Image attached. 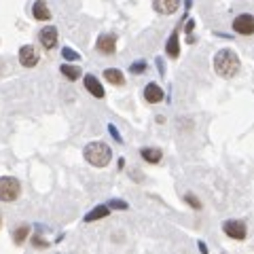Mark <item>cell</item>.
<instances>
[{"mask_svg":"<svg viewBox=\"0 0 254 254\" xmlns=\"http://www.w3.org/2000/svg\"><path fill=\"white\" fill-rule=\"evenodd\" d=\"M214 70L222 78H231L240 72V58L231 49H220L214 55Z\"/></svg>","mask_w":254,"mask_h":254,"instance_id":"cell-1","label":"cell"},{"mask_svg":"<svg viewBox=\"0 0 254 254\" xmlns=\"http://www.w3.org/2000/svg\"><path fill=\"white\" fill-rule=\"evenodd\" d=\"M83 155L87 159V163H91L93 168H106L110 159H113V150L104 142H91V144L85 146Z\"/></svg>","mask_w":254,"mask_h":254,"instance_id":"cell-2","label":"cell"},{"mask_svg":"<svg viewBox=\"0 0 254 254\" xmlns=\"http://www.w3.org/2000/svg\"><path fill=\"white\" fill-rule=\"evenodd\" d=\"M21 193V185L17 178L4 176L0 178V201H15Z\"/></svg>","mask_w":254,"mask_h":254,"instance_id":"cell-3","label":"cell"},{"mask_svg":"<svg viewBox=\"0 0 254 254\" xmlns=\"http://www.w3.org/2000/svg\"><path fill=\"white\" fill-rule=\"evenodd\" d=\"M233 30L237 32V34H244V36H250L254 34V15H237L235 21H233Z\"/></svg>","mask_w":254,"mask_h":254,"instance_id":"cell-4","label":"cell"},{"mask_svg":"<svg viewBox=\"0 0 254 254\" xmlns=\"http://www.w3.org/2000/svg\"><path fill=\"white\" fill-rule=\"evenodd\" d=\"M225 233L231 237V240H237V242H242V240H246V222H242V220H227L225 222Z\"/></svg>","mask_w":254,"mask_h":254,"instance_id":"cell-5","label":"cell"},{"mask_svg":"<svg viewBox=\"0 0 254 254\" xmlns=\"http://www.w3.org/2000/svg\"><path fill=\"white\" fill-rule=\"evenodd\" d=\"M95 49L104 55H113L117 51V36L115 34H102L95 43Z\"/></svg>","mask_w":254,"mask_h":254,"instance_id":"cell-6","label":"cell"},{"mask_svg":"<svg viewBox=\"0 0 254 254\" xmlns=\"http://www.w3.org/2000/svg\"><path fill=\"white\" fill-rule=\"evenodd\" d=\"M19 62H21V66H26V68H34L38 64V53H36L34 47L23 45L19 49Z\"/></svg>","mask_w":254,"mask_h":254,"instance_id":"cell-7","label":"cell"},{"mask_svg":"<svg viewBox=\"0 0 254 254\" xmlns=\"http://www.w3.org/2000/svg\"><path fill=\"white\" fill-rule=\"evenodd\" d=\"M38 38H41V45L45 47V49H55V45H58V30H55L53 26H45L41 30V34H38Z\"/></svg>","mask_w":254,"mask_h":254,"instance_id":"cell-8","label":"cell"},{"mask_svg":"<svg viewBox=\"0 0 254 254\" xmlns=\"http://www.w3.org/2000/svg\"><path fill=\"white\" fill-rule=\"evenodd\" d=\"M153 6H155L157 13H161V15H172V13L178 11L180 0H155Z\"/></svg>","mask_w":254,"mask_h":254,"instance_id":"cell-9","label":"cell"},{"mask_svg":"<svg viewBox=\"0 0 254 254\" xmlns=\"http://www.w3.org/2000/svg\"><path fill=\"white\" fill-rule=\"evenodd\" d=\"M144 100L148 102V104H157V102L163 100V89L157 83H148L144 87Z\"/></svg>","mask_w":254,"mask_h":254,"instance_id":"cell-10","label":"cell"},{"mask_svg":"<svg viewBox=\"0 0 254 254\" xmlns=\"http://www.w3.org/2000/svg\"><path fill=\"white\" fill-rule=\"evenodd\" d=\"M85 89L89 91L93 98H104V87H102V83L93 74H87L85 76Z\"/></svg>","mask_w":254,"mask_h":254,"instance_id":"cell-11","label":"cell"},{"mask_svg":"<svg viewBox=\"0 0 254 254\" xmlns=\"http://www.w3.org/2000/svg\"><path fill=\"white\" fill-rule=\"evenodd\" d=\"M32 15H34V19H38V21L51 19V11H49V6H47L45 0H36L34 6H32Z\"/></svg>","mask_w":254,"mask_h":254,"instance_id":"cell-12","label":"cell"},{"mask_svg":"<svg viewBox=\"0 0 254 254\" xmlns=\"http://www.w3.org/2000/svg\"><path fill=\"white\" fill-rule=\"evenodd\" d=\"M110 214V208L108 205H98V208H93L91 212H87L85 214V222H95V220H102V218H106Z\"/></svg>","mask_w":254,"mask_h":254,"instance_id":"cell-13","label":"cell"},{"mask_svg":"<svg viewBox=\"0 0 254 254\" xmlns=\"http://www.w3.org/2000/svg\"><path fill=\"white\" fill-rule=\"evenodd\" d=\"M104 78H106L110 85H117V87L125 85V76H123L121 70H117V68H108L106 72H104Z\"/></svg>","mask_w":254,"mask_h":254,"instance_id":"cell-14","label":"cell"},{"mask_svg":"<svg viewBox=\"0 0 254 254\" xmlns=\"http://www.w3.org/2000/svg\"><path fill=\"white\" fill-rule=\"evenodd\" d=\"M140 155H142V159H144L146 163H159V161H161V157H163L161 150H159V148H150V146L142 148Z\"/></svg>","mask_w":254,"mask_h":254,"instance_id":"cell-15","label":"cell"},{"mask_svg":"<svg viewBox=\"0 0 254 254\" xmlns=\"http://www.w3.org/2000/svg\"><path fill=\"white\" fill-rule=\"evenodd\" d=\"M165 51H168V55H170V58H174V60H176L178 55H180V47H178V30H174V32H172L170 41H168V45H165Z\"/></svg>","mask_w":254,"mask_h":254,"instance_id":"cell-16","label":"cell"},{"mask_svg":"<svg viewBox=\"0 0 254 254\" xmlns=\"http://www.w3.org/2000/svg\"><path fill=\"white\" fill-rule=\"evenodd\" d=\"M62 74L68 78V81H76V78H81V68L76 66H70V64H64V66L60 68Z\"/></svg>","mask_w":254,"mask_h":254,"instance_id":"cell-17","label":"cell"},{"mask_svg":"<svg viewBox=\"0 0 254 254\" xmlns=\"http://www.w3.org/2000/svg\"><path fill=\"white\" fill-rule=\"evenodd\" d=\"M28 233H30V227H28V225H21V227H17V229H15V231H13V242L17 244V246H21L23 242H26Z\"/></svg>","mask_w":254,"mask_h":254,"instance_id":"cell-18","label":"cell"},{"mask_svg":"<svg viewBox=\"0 0 254 254\" xmlns=\"http://www.w3.org/2000/svg\"><path fill=\"white\" fill-rule=\"evenodd\" d=\"M62 55H64V60H68V62H78L81 60V55H78L74 49H70V47H64Z\"/></svg>","mask_w":254,"mask_h":254,"instance_id":"cell-19","label":"cell"},{"mask_svg":"<svg viewBox=\"0 0 254 254\" xmlns=\"http://www.w3.org/2000/svg\"><path fill=\"white\" fill-rule=\"evenodd\" d=\"M106 205L110 210H127V208H129V203L123 201V199H110Z\"/></svg>","mask_w":254,"mask_h":254,"instance_id":"cell-20","label":"cell"},{"mask_svg":"<svg viewBox=\"0 0 254 254\" xmlns=\"http://www.w3.org/2000/svg\"><path fill=\"white\" fill-rule=\"evenodd\" d=\"M185 201H187L193 210H201V201L197 199V197H195L193 193H187V195H185Z\"/></svg>","mask_w":254,"mask_h":254,"instance_id":"cell-21","label":"cell"},{"mask_svg":"<svg viewBox=\"0 0 254 254\" xmlns=\"http://www.w3.org/2000/svg\"><path fill=\"white\" fill-rule=\"evenodd\" d=\"M144 70H146V62H133L129 66V72H133V74H142Z\"/></svg>","mask_w":254,"mask_h":254,"instance_id":"cell-22","label":"cell"},{"mask_svg":"<svg viewBox=\"0 0 254 254\" xmlns=\"http://www.w3.org/2000/svg\"><path fill=\"white\" fill-rule=\"evenodd\" d=\"M32 244H34L36 246V248H47V246H49V242H45V240H41V235H34V237H32Z\"/></svg>","mask_w":254,"mask_h":254,"instance_id":"cell-23","label":"cell"},{"mask_svg":"<svg viewBox=\"0 0 254 254\" xmlns=\"http://www.w3.org/2000/svg\"><path fill=\"white\" fill-rule=\"evenodd\" d=\"M108 131H110V136H113L117 142H123V138H121V133H119V129L115 125H108Z\"/></svg>","mask_w":254,"mask_h":254,"instance_id":"cell-24","label":"cell"},{"mask_svg":"<svg viewBox=\"0 0 254 254\" xmlns=\"http://www.w3.org/2000/svg\"><path fill=\"white\" fill-rule=\"evenodd\" d=\"M197 246H199V250H201L203 254H208V246H205L203 242H199V244H197Z\"/></svg>","mask_w":254,"mask_h":254,"instance_id":"cell-25","label":"cell"},{"mask_svg":"<svg viewBox=\"0 0 254 254\" xmlns=\"http://www.w3.org/2000/svg\"><path fill=\"white\" fill-rule=\"evenodd\" d=\"M157 66H159V72L165 74V68H163V62H161V60H157Z\"/></svg>","mask_w":254,"mask_h":254,"instance_id":"cell-26","label":"cell"},{"mask_svg":"<svg viewBox=\"0 0 254 254\" xmlns=\"http://www.w3.org/2000/svg\"><path fill=\"white\" fill-rule=\"evenodd\" d=\"M189 6H190V0H187V9H189Z\"/></svg>","mask_w":254,"mask_h":254,"instance_id":"cell-27","label":"cell"},{"mask_svg":"<svg viewBox=\"0 0 254 254\" xmlns=\"http://www.w3.org/2000/svg\"><path fill=\"white\" fill-rule=\"evenodd\" d=\"M0 227H2V216H0Z\"/></svg>","mask_w":254,"mask_h":254,"instance_id":"cell-28","label":"cell"}]
</instances>
